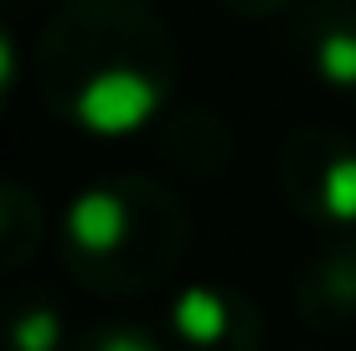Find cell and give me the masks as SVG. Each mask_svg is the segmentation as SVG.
Listing matches in <instances>:
<instances>
[{
  "instance_id": "1",
  "label": "cell",
  "mask_w": 356,
  "mask_h": 351,
  "mask_svg": "<svg viewBox=\"0 0 356 351\" xmlns=\"http://www.w3.org/2000/svg\"><path fill=\"white\" fill-rule=\"evenodd\" d=\"M42 99L88 135H134L176 88L165 21L129 0H78L57 10L36 47Z\"/></svg>"
},
{
  "instance_id": "2",
  "label": "cell",
  "mask_w": 356,
  "mask_h": 351,
  "mask_svg": "<svg viewBox=\"0 0 356 351\" xmlns=\"http://www.w3.org/2000/svg\"><path fill=\"white\" fill-rule=\"evenodd\" d=\"M186 248V212L150 181H98L67 207L63 263L93 295H140L176 269Z\"/></svg>"
},
{
  "instance_id": "3",
  "label": "cell",
  "mask_w": 356,
  "mask_h": 351,
  "mask_svg": "<svg viewBox=\"0 0 356 351\" xmlns=\"http://www.w3.org/2000/svg\"><path fill=\"white\" fill-rule=\"evenodd\" d=\"M279 191L300 217L356 233V145L336 129H300L279 150Z\"/></svg>"
},
{
  "instance_id": "4",
  "label": "cell",
  "mask_w": 356,
  "mask_h": 351,
  "mask_svg": "<svg viewBox=\"0 0 356 351\" xmlns=\"http://www.w3.org/2000/svg\"><path fill=\"white\" fill-rule=\"evenodd\" d=\"M176 320V341L181 351H259V310L238 295V289H217V284H196L176 300L170 310Z\"/></svg>"
},
{
  "instance_id": "5",
  "label": "cell",
  "mask_w": 356,
  "mask_h": 351,
  "mask_svg": "<svg viewBox=\"0 0 356 351\" xmlns=\"http://www.w3.org/2000/svg\"><path fill=\"white\" fill-rule=\"evenodd\" d=\"M300 57L315 83L356 99V6L315 0L300 10Z\"/></svg>"
},
{
  "instance_id": "6",
  "label": "cell",
  "mask_w": 356,
  "mask_h": 351,
  "mask_svg": "<svg viewBox=\"0 0 356 351\" xmlns=\"http://www.w3.org/2000/svg\"><path fill=\"white\" fill-rule=\"evenodd\" d=\"M300 300H305V316L321 320V325L356 316V233L341 248H330L325 259L305 274Z\"/></svg>"
},
{
  "instance_id": "7",
  "label": "cell",
  "mask_w": 356,
  "mask_h": 351,
  "mask_svg": "<svg viewBox=\"0 0 356 351\" xmlns=\"http://www.w3.org/2000/svg\"><path fill=\"white\" fill-rule=\"evenodd\" d=\"M36 243H42V207H36V197L0 181V269L26 263Z\"/></svg>"
},
{
  "instance_id": "8",
  "label": "cell",
  "mask_w": 356,
  "mask_h": 351,
  "mask_svg": "<svg viewBox=\"0 0 356 351\" xmlns=\"http://www.w3.org/2000/svg\"><path fill=\"white\" fill-rule=\"evenodd\" d=\"M10 351H57L63 346V320H57L52 300H10V325H6Z\"/></svg>"
},
{
  "instance_id": "9",
  "label": "cell",
  "mask_w": 356,
  "mask_h": 351,
  "mask_svg": "<svg viewBox=\"0 0 356 351\" xmlns=\"http://www.w3.org/2000/svg\"><path fill=\"white\" fill-rule=\"evenodd\" d=\"M72 351H165V346L150 331H140V325H98Z\"/></svg>"
},
{
  "instance_id": "10",
  "label": "cell",
  "mask_w": 356,
  "mask_h": 351,
  "mask_svg": "<svg viewBox=\"0 0 356 351\" xmlns=\"http://www.w3.org/2000/svg\"><path fill=\"white\" fill-rule=\"evenodd\" d=\"M16 78H21V57H16V42H10V31L0 26V114H6L10 93H16Z\"/></svg>"
},
{
  "instance_id": "11",
  "label": "cell",
  "mask_w": 356,
  "mask_h": 351,
  "mask_svg": "<svg viewBox=\"0 0 356 351\" xmlns=\"http://www.w3.org/2000/svg\"><path fill=\"white\" fill-rule=\"evenodd\" d=\"M222 6H232L238 16H274V10H284L289 0H222Z\"/></svg>"
}]
</instances>
